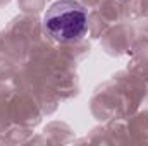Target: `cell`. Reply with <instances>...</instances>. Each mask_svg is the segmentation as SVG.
<instances>
[{
    "instance_id": "cell-1",
    "label": "cell",
    "mask_w": 148,
    "mask_h": 146,
    "mask_svg": "<svg viewBox=\"0 0 148 146\" xmlns=\"http://www.w3.org/2000/svg\"><path fill=\"white\" fill-rule=\"evenodd\" d=\"M43 28L48 36L60 43H73L84 36L88 29L86 9L74 0L55 2L43 17Z\"/></svg>"
}]
</instances>
